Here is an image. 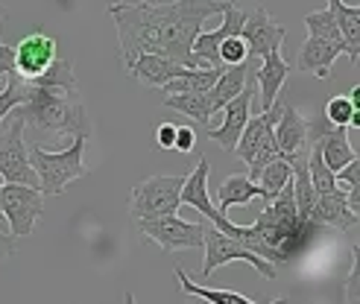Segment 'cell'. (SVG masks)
I'll list each match as a JSON object with an SVG mask.
<instances>
[{"label": "cell", "instance_id": "22", "mask_svg": "<svg viewBox=\"0 0 360 304\" xmlns=\"http://www.w3.org/2000/svg\"><path fill=\"white\" fill-rule=\"evenodd\" d=\"M328 9L334 15L340 35H343V41H346V50H349L346 56L357 65V59H360V9L343 4V0H328Z\"/></svg>", "mask_w": 360, "mask_h": 304}, {"label": "cell", "instance_id": "18", "mask_svg": "<svg viewBox=\"0 0 360 304\" xmlns=\"http://www.w3.org/2000/svg\"><path fill=\"white\" fill-rule=\"evenodd\" d=\"M316 223L319 225H334L340 231L357 228V217L349 211L346 202V187H334L328 193H316Z\"/></svg>", "mask_w": 360, "mask_h": 304}, {"label": "cell", "instance_id": "25", "mask_svg": "<svg viewBox=\"0 0 360 304\" xmlns=\"http://www.w3.org/2000/svg\"><path fill=\"white\" fill-rule=\"evenodd\" d=\"M316 144H319L322 161H326V167H328L331 173H337L340 167H346L349 161L357 155V152L352 150V144H349L346 129H340V126H331L326 135L316 140Z\"/></svg>", "mask_w": 360, "mask_h": 304}, {"label": "cell", "instance_id": "6", "mask_svg": "<svg viewBox=\"0 0 360 304\" xmlns=\"http://www.w3.org/2000/svg\"><path fill=\"white\" fill-rule=\"evenodd\" d=\"M24 129H27V123H24L21 112H12L0 123V182L39 187V178H35V173L30 167Z\"/></svg>", "mask_w": 360, "mask_h": 304}, {"label": "cell", "instance_id": "27", "mask_svg": "<svg viewBox=\"0 0 360 304\" xmlns=\"http://www.w3.org/2000/svg\"><path fill=\"white\" fill-rule=\"evenodd\" d=\"M165 105L173 112H182L193 123H200V126H208L211 117H214L211 103H208V91L205 94H170V97H165Z\"/></svg>", "mask_w": 360, "mask_h": 304}, {"label": "cell", "instance_id": "3", "mask_svg": "<svg viewBox=\"0 0 360 304\" xmlns=\"http://www.w3.org/2000/svg\"><path fill=\"white\" fill-rule=\"evenodd\" d=\"M85 144L88 138H74V144L62 152H47L41 144H30V167L39 178V190L44 196H62L68 185L88 173L85 164Z\"/></svg>", "mask_w": 360, "mask_h": 304}, {"label": "cell", "instance_id": "23", "mask_svg": "<svg viewBox=\"0 0 360 304\" xmlns=\"http://www.w3.org/2000/svg\"><path fill=\"white\" fill-rule=\"evenodd\" d=\"M246 74H249V62L231 65V67H223V70H220L217 82H214L211 91H208V103H211V112H214V114H217L229 100H235V97L243 91Z\"/></svg>", "mask_w": 360, "mask_h": 304}, {"label": "cell", "instance_id": "8", "mask_svg": "<svg viewBox=\"0 0 360 304\" xmlns=\"http://www.w3.org/2000/svg\"><path fill=\"white\" fill-rule=\"evenodd\" d=\"M202 252H205L202 278H211V272H214V270H220V266H226V263H235V260L249 263L252 270L261 272L264 278H276V266H273V263L264 260V258H258L255 252H249V249H246L240 240L223 234V231H220V228H214V225H208V228H205Z\"/></svg>", "mask_w": 360, "mask_h": 304}, {"label": "cell", "instance_id": "40", "mask_svg": "<svg viewBox=\"0 0 360 304\" xmlns=\"http://www.w3.org/2000/svg\"><path fill=\"white\" fill-rule=\"evenodd\" d=\"M6 18H9V12H6L4 6H0V24H4V21H6Z\"/></svg>", "mask_w": 360, "mask_h": 304}, {"label": "cell", "instance_id": "31", "mask_svg": "<svg viewBox=\"0 0 360 304\" xmlns=\"http://www.w3.org/2000/svg\"><path fill=\"white\" fill-rule=\"evenodd\" d=\"M304 27H308V35H316V39H328V41H343L331 9H319V12H308L304 15ZM346 44V41H343ZM349 53V50H346Z\"/></svg>", "mask_w": 360, "mask_h": 304}, {"label": "cell", "instance_id": "13", "mask_svg": "<svg viewBox=\"0 0 360 304\" xmlns=\"http://www.w3.org/2000/svg\"><path fill=\"white\" fill-rule=\"evenodd\" d=\"M240 39H243V44L249 50V59L261 62L266 53L281 50L284 39H287V29L266 9H255L252 15H246V24L240 29Z\"/></svg>", "mask_w": 360, "mask_h": 304}, {"label": "cell", "instance_id": "34", "mask_svg": "<svg viewBox=\"0 0 360 304\" xmlns=\"http://www.w3.org/2000/svg\"><path fill=\"white\" fill-rule=\"evenodd\" d=\"M357 281H360V258H357V243H354V252H352V270L343 281V298L340 304H357Z\"/></svg>", "mask_w": 360, "mask_h": 304}, {"label": "cell", "instance_id": "35", "mask_svg": "<svg viewBox=\"0 0 360 304\" xmlns=\"http://www.w3.org/2000/svg\"><path fill=\"white\" fill-rule=\"evenodd\" d=\"M334 178H337V185H346V187L360 185V158L354 155L346 167H340V170L334 173Z\"/></svg>", "mask_w": 360, "mask_h": 304}, {"label": "cell", "instance_id": "20", "mask_svg": "<svg viewBox=\"0 0 360 304\" xmlns=\"http://www.w3.org/2000/svg\"><path fill=\"white\" fill-rule=\"evenodd\" d=\"M261 193H264V190H261V185H258V182H252V178H249V176H243V173H235V176H229L226 182L217 187V199H220L217 211L229 217V211H231V208H238V205H249L252 199H258Z\"/></svg>", "mask_w": 360, "mask_h": 304}, {"label": "cell", "instance_id": "10", "mask_svg": "<svg viewBox=\"0 0 360 304\" xmlns=\"http://www.w3.org/2000/svg\"><path fill=\"white\" fill-rule=\"evenodd\" d=\"M255 97H258V85H255V77H252V67H249L243 91H240L235 100H229L223 109L217 112V114H223L220 126L208 129V138L217 140V144H220L226 152H235L238 138H240V132H243V126H246V120L252 117V103H255Z\"/></svg>", "mask_w": 360, "mask_h": 304}, {"label": "cell", "instance_id": "9", "mask_svg": "<svg viewBox=\"0 0 360 304\" xmlns=\"http://www.w3.org/2000/svg\"><path fill=\"white\" fill-rule=\"evenodd\" d=\"M0 211L9 223V234L27 237L32 234V228L44 211V193L30 185H6L4 196H0Z\"/></svg>", "mask_w": 360, "mask_h": 304}, {"label": "cell", "instance_id": "28", "mask_svg": "<svg viewBox=\"0 0 360 304\" xmlns=\"http://www.w3.org/2000/svg\"><path fill=\"white\" fill-rule=\"evenodd\" d=\"M32 85H47V88H62L68 94H79V82H77V74H74V62L70 59H53L50 67L44 74H39L35 79H27Z\"/></svg>", "mask_w": 360, "mask_h": 304}, {"label": "cell", "instance_id": "4", "mask_svg": "<svg viewBox=\"0 0 360 304\" xmlns=\"http://www.w3.org/2000/svg\"><path fill=\"white\" fill-rule=\"evenodd\" d=\"M281 109H284V100L278 97L273 105H269L266 112H261L258 117H249L246 126L238 138V147L235 152L240 155V161L249 167V178L255 182L258 173L264 170V164H269L273 158H278V147H276V120L281 117Z\"/></svg>", "mask_w": 360, "mask_h": 304}, {"label": "cell", "instance_id": "21", "mask_svg": "<svg viewBox=\"0 0 360 304\" xmlns=\"http://www.w3.org/2000/svg\"><path fill=\"white\" fill-rule=\"evenodd\" d=\"M176 284L185 296H196V298H202L208 304H261V301H252V298H246L240 293H231V290H211V287H202V284H193L185 270H176ZM264 304H290V301L273 298V301H264Z\"/></svg>", "mask_w": 360, "mask_h": 304}, {"label": "cell", "instance_id": "41", "mask_svg": "<svg viewBox=\"0 0 360 304\" xmlns=\"http://www.w3.org/2000/svg\"><path fill=\"white\" fill-rule=\"evenodd\" d=\"M0 196H4V182H0ZM0 220H4V211H0Z\"/></svg>", "mask_w": 360, "mask_h": 304}, {"label": "cell", "instance_id": "32", "mask_svg": "<svg viewBox=\"0 0 360 304\" xmlns=\"http://www.w3.org/2000/svg\"><path fill=\"white\" fill-rule=\"evenodd\" d=\"M24 100H27V82L12 70V74L6 77V88L0 91V123H4Z\"/></svg>", "mask_w": 360, "mask_h": 304}, {"label": "cell", "instance_id": "5", "mask_svg": "<svg viewBox=\"0 0 360 304\" xmlns=\"http://www.w3.org/2000/svg\"><path fill=\"white\" fill-rule=\"evenodd\" d=\"M182 185L185 176H150L135 185L129 196V213L132 220H153L167 217L182 208Z\"/></svg>", "mask_w": 360, "mask_h": 304}, {"label": "cell", "instance_id": "12", "mask_svg": "<svg viewBox=\"0 0 360 304\" xmlns=\"http://www.w3.org/2000/svg\"><path fill=\"white\" fill-rule=\"evenodd\" d=\"M220 15H223V24L217 29H211V32H200L193 39V44H191V56L200 62V67H220L217 47L226 39H231V35H240L249 12H243L238 4H229V0H223V12Z\"/></svg>", "mask_w": 360, "mask_h": 304}, {"label": "cell", "instance_id": "30", "mask_svg": "<svg viewBox=\"0 0 360 304\" xmlns=\"http://www.w3.org/2000/svg\"><path fill=\"white\" fill-rule=\"evenodd\" d=\"M308 176H311V185H314V190L316 193H328V190H334L337 187V178H334V173L326 167V161H322V152H319V144L314 140L311 144V150H308Z\"/></svg>", "mask_w": 360, "mask_h": 304}, {"label": "cell", "instance_id": "7", "mask_svg": "<svg viewBox=\"0 0 360 304\" xmlns=\"http://www.w3.org/2000/svg\"><path fill=\"white\" fill-rule=\"evenodd\" d=\"M208 223H188L176 213L167 217H153V220H138V234L143 240L155 243L158 249H165L167 255L182 252V249H202Z\"/></svg>", "mask_w": 360, "mask_h": 304}, {"label": "cell", "instance_id": "2", "mask_svg": "<svg viewBox=\"0 0 360 304\" xmlns=\"http://www.w3.org/2000/svg\"><path fill=\"white\" fill-rule=\"evenodd\" d=\"M109 15L117 29L120 41V62L129 67L141 53L165 56V29H167V4H112Z\"/></svg>", "mask_w": 360, "mask_h": 304}, {"label": "cell", "instance_id": "16", "mask_svg": "<svg viewBox=\"0 0 360 304\" xmlns=\"http://www.w3.org/2000/svg\"><path fill=\"white\" fill-rule=\"evenodd\" d=\"M346 53V44L343 41H328V39H316V35H308L299 50V59H296V67L302 74H314L319 79H326L331 74V65L337 62V56Z\"/></svg>", "mask_w": 360, "mask_h": 304}, {"label": "cell", "instance_id": "36", "mask_svg": "<svg viewBox=\"0 0 360 304\" xmlns=\"http://www.w3.org/2000/svg\"><path fill=\"white\" fill-rule=\"evenodd\" d=\"M193 147H196V132L191 126H176V144H173V150L191 152Z\"/></svg>", "mask_w": 360, "mask_h": 304}, {"label": "cell", "instance_id": "39", "mask_svg": "<svg viewBox=\"0 0 360 304\" xmlns=\"http://www.w3.org/2000/svg\"><path fill=\"white\" fill-rule=\"evenodd\" d=\"M15 237L12 234H4V231H0V260H6V258H12L15 255Z\"/></svg>", "mask_w": 360, "mask_h": 304}, {"label": "cell", "instance_id": "17", "mask_svg": "<svg viewBox=\"0 0 360 304\" xmlns=\"http://www.w3.org/2000/svg\"><path fill=\"white\" fill-rule=\"evenodd\" d=\"M276 147L281 155H302V152H308L311 144H308V120H304L290 103H284V109H281V117L276 120Z\"/></svg>", "mask_w": 360, "mask_h": 304}, {"label": "cell", "instance_id": "29", "mask_svg": "<svg viewBox=\"0 0 360 304\" xmlns=\"http://www.w3.org/2000/svg\"><path fill=\"white\" fill-rule=\"evenodd\" d=\"M326 117L331 126H340V129H354L360 126V120H357V103L349 97V94H340V97H331L326 103Z\"/></svg>", "mask_w": 360, "mask_h": 304}, {"label": "cell", "instance_id": "38", "mask_svg": "<svg viewBox=\"0 0 360 304\" xmlns=\"http://www.w3.org/2000/svg\"><path fill=\"white\" fill-rule=\"evenodd\" d=\"M15 70V56H12V47L0 44V82H6V77Z\"/></svg>", "mask_w": 360, "mask_h": 304}, {"label": "cell", "instance_id": "19", "mask_svg": "<svg viewBox=\"0 0 360 304\" xmlns=\"http://www.w3.org/2000/svg\"><path fill=\"white\" fill-rule=\"evenodd\" d=\"M182 67L185 65H176L170 62L167 56H155V53H141V56L126 67L129 70V77L143 82V85H150V88H161L165 82L176 79L179 74H182Z\"/></svg>", "mask_w": 360, "mask_h": 304}, {"label": "cell", "instance_id": "37", "mask_svg": "<svg viewBox=\"0 0 360 304\" xmlns=\"http://www.w3.org/2000/svg\"><path fill=\"white\" fill-rule=\"evenodd\" d=\"M155 144L161 150H173V144H176V126L173 123H161V126L155 129Z\"/></svg>", "mask_w": 360, "mask_h": 304}, {"label": "cell", "instance_id": "24", "mask_svg": "<svg viewBox=\"0 0 360 304\" xmlns=\"http://www.w3.org/2000/svg\"><path fill=\"white\" fill-rule=\"evenodd\" d=\"M220 70L223 67H182V74L161 85V91L165 94H205L217 82Z\"/></svg>", "mask_w": 360, "mask_h": 304}, {"label": "cell", "instance_id": "26", "mask_svg": "<svg viewBox=\"0 0 360 304\" xmlns=\"http://www.w3.org/2000/svg\"><path fill=\"white\" fill-rule=\"evenodd\" d=\"M290 178H293V161L287 158V155H278V158L269 161V164H264V170L255 178V182L261 185V190H264L261 193V202L266 205L287 182H290Z\"/></svg>", "mask_w": 360, "mask_h": 304}, {"label": "cell", "instance_id": "11", "mask_svg": "<svg viewBox=\"0 0 360 304\" xmlns=\"http://www.w3.org/2000/svg\"><path fill=\"white\" fill-rule=\"evenodd\" d=\"M208 173H211V164H208V158H200V164H196V170L191 176H185V185H182V205L193 208V211H200L202 217L214 225V228H220L223 234L229 237H240V225L238 223H231L226 213H220L217 208H214L211 202V193H208Z\"/></svg>", "mask_w": 360, "mask_h": 304}, {"label": "cell", "instance_id": "33", "mask_svg": "<svg viewBox=\"0 0 360 304\" xmlns=\"http://www.w3.org/2000/svg\"><path fill=\"white\" fill-rule=\"evenodd\" d=\"M249 59V50L243 44L240 35H231V39H226L220 47H217V62L220 67H231V65H243Z\"/></svg>", "mask_w": 360, "mask_h": 304}, {"label": "cell", "instance_id": "14", "mask_svg": "<svg viewBox=\"0 0 360 304\" xmlns=\"http://www.w3.org/2000/svg\"><path fill=\"white\" fill-rule=\"evenodd\" d=\"M12 56H15V74L21 79H35L56 59V39L44 32H30L12 47Z\"/></svg>", "mask_w": 360, "mask_h": 304}, {"label": "cell", "instance_id": "1", "mask_svg": "<svg viewBox=\"0 0 360 304\" xmlns=\"http://www.w3.org/2000/svg\"><path fill=\"white\" fill-rule=\"evenodd\" d=\"M18 112H21L27 126L39 135H56L70 140L91 135V120H88L82 97L68 94L62 88L27 82V100L18 105Z\"/></svg>", "mask_w": 360, "mask_h": 304}, {"label": "cell", "instance_id": "15", "mask_svg": "<svg viewBox=\"0 0 360 304\" xmlns=\"http://www.w3.org/2000/svg\"><path fill=\"white\" fill-rule=\"evenodd\" d=\"M252 67V77H255L258 85V97H261V112H266L278 97H281V88L287 85V77H290V62L281 56V50L266 53L261 62L255 59H246Z\"/></svg>", "mask_w": 360, "mask_h": 304}]
</instances>
